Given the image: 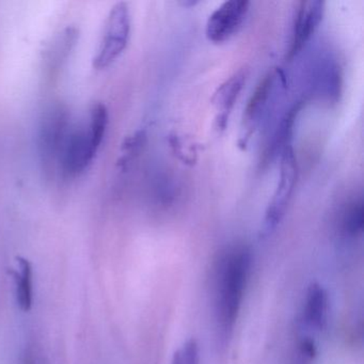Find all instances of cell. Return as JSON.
I'll list each match as a JSON object with an SVG mask.
<instances>
[{"instance_id":"1","label":"cell","mask_w":364,"mask_h":364,"mask_svg":"<svg viewBox=\"0 0 364 364\" xmlns=\"http://www.w3.org/2000/svg\"><path fill=\"white\" fill-rule=\"evenodd\" d=\"M250 267L251 251L245 245L229 247L219 259L215 282V310L223 332H229L237 319Z\"/></svg>"},{"instance_id":"2","label":"cell","mask_w":364,"mask_h":364,"mask_svg":"<svg viewBox=\"0 0 364 364\" xmlns=\"http://www.w3.org/2000/svg\"><path fill=\"white\" fill-rule=\"evenodd\" d=\"M71 129L69 110L63 104L50 106L42 114L38 129V151L46 171H56L61 150Z\"/></svg>"},{"instance_id":"3","label":"cell","mask_w":364,"mask_h":364,"mask_svg":"<svg viewBox=\"0 0 364 364\" xmlns=\"http://www.w3.org/2000/svg\"><path fill=\"white\" fill-rule=\"evenodd\" d=\"M298 181V165L294 152L293 142L281 149L280 174L274 195L266 208L262 235L269 236L276 231L287 214L289 202L295 191Z\"/></svg>"},{"instance_id":"4","label":"cell","mask_w":364,"mask_h":364,"mask_svg":"<svg viewBox=\"0 0 364 364\" xmlns=\"http://www.w3.org/2000/svg\"><path fill=\"white\" fill-rule=\"evenodd\" d=\"M131 35V14L124 1L116 4L106 21L103 40L93 59V67L104 70L112 65L124 52Z\"/></svg>"},{"instance_id":"5","label":"cell","mask_w":364,"mask_h":364,"mask_svg":"<svg viewBox=\"0 0 364 364\" xmlns=\"http://www.w3.org/2000/svg\"><path fill=\"white\" fill-rule=\"evenodd\" d=\"M284 74L281 70L274 69L268 72L259 82L247 103L242 116L238 146L242 150L247 148L251 137L255 135L261 124L262 119L267 114L270 102L279 85L284 84Z\"/></svg>"},{"instance_id":"6","label":"cell","mask_w":364,"mask_h":364,"mask_svg":"<svg viewBox=\"0 0 364 364\" xmlns=\"http://www.w3.org/2000/svg\"><path fill=\"white\" fill-rule=\"evenodd\" d=\"M99 149L88 127L71 129L61 150L58 169L65 178H77L88 169Z\"/></svg>"},{"instance_id":"7","label":"cell","mask_w":364,"mask_h":364,"mask_svg":"<svg viewBox=\"0 0 364 364\" xmlns=\"http://www.w3.org/2000/svg\"><path fill=\"white\" fill-rule=\"evenodd\" d=\"M250 10L247 0H228L221 4L206 22V39L213 44L229 41L240 31Z\"/></svg>"},{"instance_id":"8","label":"cell","mask_w":364,"mask_h":364,"mask_svg":"<svg viewBox=\"0 0 364 364\" xmlns=\"http://www.w3.org/2000/svg\"><path fill=\"white\" fill-rule=\"evenodd\" d=\"M326 4L321 0H304L297 4L287 59H293L306 48L323 22Z\"/></svg>"},{"instance_id":"9","label":"cell","mask_w":364,"mask_h":364,"mask_svg":"<svg viewBox=\"0 0 364 364\" xmlns=\"http://www.w3.org/2000/svg\"><path fill=\"white\" fill-rule=\"evenodd\" d=\"M248 80V69L242 68L230 76L225 82L217 88L212 97L213 106L216 110L215 129L223 132L227 129L232 110Z\"/></svg>"},{"instance_id":"10","label":"cell","mask_w":364,"mask_h":364,"mask_svg":"<svg viewBox=\"0 0 364 364\" xmlns=\"http://www.w3.org/2000/svg\"><path fill=\"white\" fill-rule=\"evenodd\" d=\"M328 295L323 287L312 284L306 291L302 306L300 326L306 332H318L327 319Z\"/></svg>"},{"instance_id":"11","label":"cell","mask_w":364,"mask_h":364,"mask_svg":"<svg viewBox=\"0 0 364 364\" xmlns=\"http://www.w3.org/2000/svg\"><path fill=\"white\" fill-rule=\"evenodd\" d=\"M78 31L74 27H68L55 39L46 54L48 72L54 73L63 67L77 42Z\"/></svg>"},{"instance_id":"12","label":"cell","mask_w":364,"mask_h":364,"mask_svg":"<svg viewBox=\"0 0 364 364\" xmlns=\"http://www.w3.org/2000/svg\"><path fill=\"white\" fill-rule=\"evenodd\" d=\"M21 272L10 270L18 285V302L23 311H29L33 306V268L31 262L22 257H18Z\"/></svg>"},{"instance_id":"13","label":"cell","mask_w":364,"mask_h":364,"mask_svg":"<svg viewBox=\"0 0 364 364\" xmlns=\"http://www.w3.org/2000/svg\"><path fill=\"white\" fill-rule=\"evenodd\" d=\"M364 225V204L361 198L347 204L341 218V230L344 235L355 238L361 235Z\"/></svg>"},{"instance_id":"14","label":"cell","mask_w":364,"mask_h":364,"mask_svg":"<svg viewBox=\"0 0 364 364\" xmlns=\"http://www.w3.org/2000/svg\"><path fill=\"white\" fill-rule=\"evenodd\" d=\"M108 122H109V114H108L107 107L103 103H95L91 108L88 129L99 148L105 137Z\"/></svg>"},{"instance_id":"15","label":"cell","mask_w":364,"mask_h":364,"mask_svg":"<svg viewBox=\"0 0 364 364\" xmlns=\"http://www.w3.org/2000/svg\"><path fill=\"white\" fill-rule=\"evenodd\" d=\"M146 142V131L136 132L133 135L127 137L122 144V157L119 165L122 168L129 167V164L140 154Z\"/></svg>"},{"instance_id":"16","label":"cell","mask_w":364,"mask_h":364,"mask_svg":"<svg viewBox=\"0 0 364 364\" xmlns=\"http://www.w3.org/2000/svg\"><path fill=\"white\" fill-rule=\"evenodd\" d=\"M317 348L311 336H302L296 344L291 364H313L316 357Z\"/></svg>"},{"instance_id":"17","label":"cell","mask_w":364,"mask_h":364,"mask_svg":"<svg viewBox=\"0 0 364 364\" xmlns=\"http://www.w3.org/2000/svg\"><path fill=\"white\" fill-rule=\"evenodd\" d=\"M170 144L178 159L187 165H193L197 161V151L193 142L187 141L181 136L174 135L170 138Z\"/></svg>"},{"instance_id":"18","label":"cell","mask_w":364,"mask_h":364,"mask_svg":"<svg viewBox=\"0 0 364 364\" xmlns=\"http://www.w3.org/2000/svg\"><path fill=\"white\" fill-rule=\"evenodd\" d=\"M172 364H200L199 346L195 340H189L174 353Z\"/></svg>"},{"instance_id":"19","label":"cell","mask_w":364,"mask_h":364,"mask_svg":"<svg viewBox=\"0 0 364 364\" xmlns=\"http://www.w3.org/2000/svg\"><path fill=\"white\" fill-rule=\"evenodd\" d=\"M22 364H35L33 362V355H31V351L27 350L26 353L23 355Z\"/></svg>"},{"instance_id":"20","label":"cell","mask_w":364,"mask_h":364,"mask_svg":"<svg viewBox=\"0 0 364 364\" xmlns=\"http://www.w3.org/2000/svg\"><path fill=\"white\" fill-rule=\"evenodd\" d=\"M180 4L181 6H183V7L185 8H189V7H195L196 5H198V1H193V0H185V1H181Z\"/></svg>"}]
</instances>
